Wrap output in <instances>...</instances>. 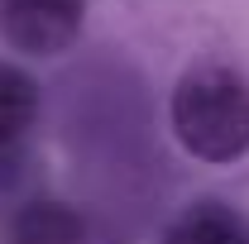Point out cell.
Masks as SVG:
<instances>
[{
  "mask_svg": "<svg viewBox=\"0 0 249 244\" xmlns=\"http://www.w3.org/2000/svg\"><path fill=\"white\" fill-rule=\"evenodd\" d=\"M173 134L201 163H240L249 153V82L225 62H196L173 87Z\"/></svg>",
  "mask_w": 249,
  "mask_h": 244,
  "instance_id": "1",
  "label": "cell"
},
{
  "mask_svg": "<svg viewBox=\"0 0 249 244\" xmlns=\"http://www.w3.org/2000/svg\"><path fill=\"white\" fill-rule=\"evenodd\" d=\"M87 0H0V38L15 53L58 58L77 43Z\"/></svg>",
  "mask_w": 249,
  "mask_h": 244,
  "instance_id": "2",
  "label": "cell"
},
{
  "mask_svg": "<svg viewBox=\"0 0 249 244\" xmlns=\"http://www.w3.org/2000/svg\"><path fill=\"white\" fill-rule=\"evenodd\" d=\"M163 244H249V215L230 201L201 196L168 220Z\"/></svg>",
  "mask_w": 249,
  "mask_h": 244,
  "instance_id": "3",
  "label": "cell"
},
{
  "mask_svg": "<svg viewBox=\"0 0 249 244\" xmlns=\"http://www.w3.org/2000/svg\"><path fill=\"white\" fill-rule=\"evenodd\" d=\"M10 235H15V244H82L87 225L62 201H29L10 220Z\"/></svg>",
  "mask_w": 249,
  "mask_h": 244,
  "instance_id": "4",
  "label": "cell"
},
{
  "mask_svg": "<svg viewBox=\"0 0 249 244\" xmlns=\"http://www.w3.org/2000/svg\"><path fill=\"white\" fill-rule=\"evenodd\" d=\"M38 120V82L24 67L0 62V149L19 144Z\"/></svg>",
  "mask_w": 249,
  "mask_h": 244,
  "instance_id": "5",
  "label": "cell"
}]
</instances>
